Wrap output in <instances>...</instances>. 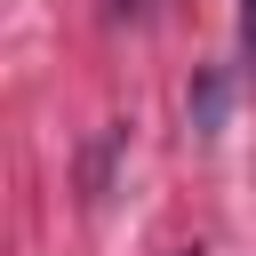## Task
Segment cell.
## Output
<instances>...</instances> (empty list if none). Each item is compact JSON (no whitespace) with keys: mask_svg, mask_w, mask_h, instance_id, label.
Masks as SVG:
<instances>
[{"mask_svg":"<svg viewBox=\"0 0 256 256\" xmlns=\"http://www.w3.org/2000/svg\"><path fill=\"white\" fill-rule=\"evenodd\" d=\"M240 48H248V64H256V0H240Z\"/></svg>","mask_w":256,"mask_h":256,"instance_id":"cell-1","label":"cell"},{"mask_svg":"<svg viewBox=\"0 0 256 256\" xmlns=\"http://www.w3.org/2000/svg\"><path fill=\"white\" fill-rule=\"evenodd\" d=\"M184 256H200V248H184Z\"/></svg>","mask_w":256,"mask_h":256,"instance_id":"cell-3","label":"cell"},{"mask_svg":"<svg viewBox=\"0 0 256 256\" xmlns=\"http://www.w3.org/2000/svg\"><path fill=\"white\" fill-rule=\"evenodd\" d=\"M120 8H128V16H136V8H144V0H120Z\"/></svg>","mask_w":256,"mask_h":256,"instance_id":"cell-2","label":"cell"}]
</instances>
